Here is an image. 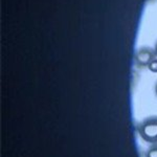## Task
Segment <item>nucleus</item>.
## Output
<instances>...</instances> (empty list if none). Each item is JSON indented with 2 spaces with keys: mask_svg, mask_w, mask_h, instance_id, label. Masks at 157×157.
<instances>
[{
  "mask_svg": "<svg viewBox=\"0 0 157 157\" xmlns=\"http://www.w3.org/2000/svg\"><path fill=\"white\" fill-rule=\"evenodd\" d=\"M148 68H149V70L152 71V72H154V73L157 72V57L153 61H152L150 64H149Z\"/></svg>",
  "mask_w": 157,
  "mask_h": 157,
  "instance_id": "20e7f679",
  "label": "nucleus"
},
{
  "mask_svg": "<svg viewBox=\"0 0 157 157\" xmlns=\"http://www.w3.org/2000/svg\"><path fill=\"white\" fill-rule=\"evenodd\" d=\"M154 49H155V52H156V55H157V42H156V44H155V47H154Z\"/></svg>",
  "mask_w": 157,
  "mask_h": 157,
  "instance_id": "39448f33",
  "label": "nucleus"
},
{
  "mask_svg": "<svg viewBox=\"0 0 157 157\" xmlns=\"http://www.w3.org/2000/svg\"><path fill=\"white\" fill-rule=\"evenodd\" d=\"M157 57L155 49L148 46L140 47L135 54V63L138 67H148L149 64Z\"/></svg>",
  "mask_w": 157,
  "mask_h": 157,
  "instance_id": "f03ea898",
  "label": "nucleus"
},
{
  "mask_svg": "<svg viewBox=\"0 0 157 157\" xmlns=\"http://www.w3.org/2000/svg\"><path fill=\"white\" fill-rule=\"evenodd\" d=\"M155 93H156V95H157V82H156V84H155Z\"/></svg>",
  "mask_w": 157,
  "mask_h": 157,
  "instance_id": "423d86ee",
  "label": "nucleus"
},
{
  "mask_svg": "<svg viewBox=\"0 0 157 157\" xmlns=\"http://www.w3.org/2000/svg\"><path fill=\"white\" fill-rule=\"evenodd\" d=\"M137 132L146 143L157 144V115L146 117L138 124Z\"/></svg>",
  "mask_w": 157,
  "mask_h": 157,
  "instance_id": "f257e3e1",
  "label": "nucleus"
},
{
  "mask_svg": "<svg viewBox=\"0 0 157 157\" xmlns=\"http://www.w3.org/2000/svg\"><path fill=\"white\" fill-rule=\"evenodd\" d=\"M146 157H157V144H151L146 151Z\"/></svg>",
  "mask_w": 157,
  "mask_h": 157,
  "instance_id": "7ed1b4c3",
  "label": "nucleus"
}]
</instances>
